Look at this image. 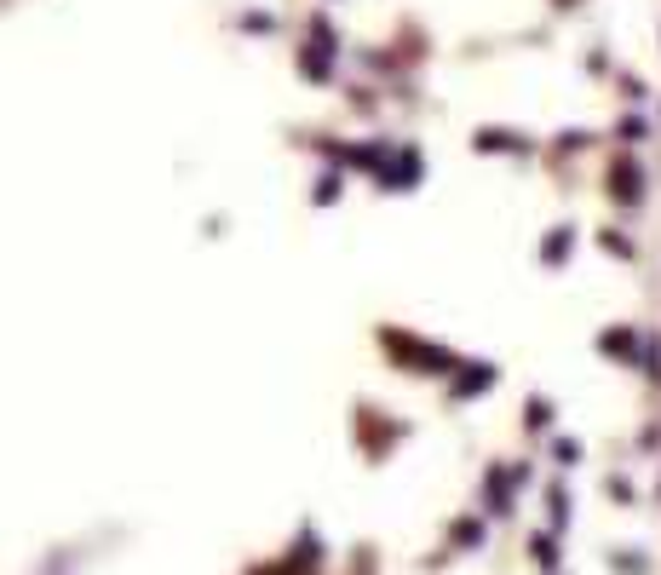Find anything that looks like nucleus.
<instances>
[{"label":"nucleus","instance_id":"obj_1","mask_svg":"<svg viewBox=\"0 0 661 575\" xmlns=\"http://www.w3.org/2000/svg\"><path fill=\"white\" fill-rule=\"evenodd\" d=\"M610 179H616V202H639V196H644V173L633 167V161H616V173H610Z\"/></svg>","mask_w":661,"mask_h":575},{"label":"nucleus","instance_id":"obj_2","mask_svg":"<svg viewBox=\"0 0 661 575\" xmlns=\"http://www.w3.org/2000/svg\"><path fill=\"white\" fill-rule=\"evenodd\" d=\"M604 351H616V357H633V351H644L639 334L633 328H616V334H604Z\"/></svg>","mask_w":661,"mask_h":575},{"label":"nucleus","instance_id":"obj_3","mask_svg":"<svg viewBox=\"0 0 661 575\" xmlns=\"http://www.w3.org/2000/svg\"><path fill=\"white\" fill-rule=\"evenodd\" d=\"M541 253H547V259H564V253H570V230H558V236H547V248H541Z\"/></svg>","mask_w":661,"mask_h":575},{"label":"nucleus","instance_id":"obj_4","mask_svg":"<svg viewBox=\"0 0 661 575\" xmlns=\"http://www.w3.org/2000/svg\"><path fill=\"white\" fill-rule=\"evenodd\" d=\"M621 138H627V144H639V138H650V127H644V121H621Z\"/></svg>","mask_w":661,"mask_h":575}]
</instances>
